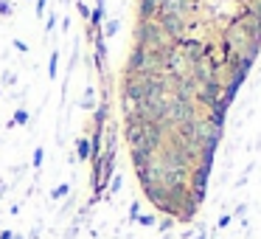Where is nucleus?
<instances>
[{"mask_svg": "<svg viewBox=\"0 0 261 239\" xmlns=\"http://www.w3.org/2000/svg\"><path fill=\"white\" fill-rule=\"evenodd\" d=\"M45 9H48V0H37V17H45Z\"/></svg>", "mask_w": 261, "mask_h": 239, "instance_id": "412c9836", "label": "nucleus"}, {"mask_svg": "<svg viewBox=\"0 0 261 239\" xmlns=\"http://www.w3.org/2000/svg\"><path fill=\"white\" fill-rule=\"evenodd\" d=\"M14 239H23V236H20V233H14Z\"/></svg>", "mask_w": 261, "mask_h": 239, "instance_id": "cd10ccee", "label": "nucleus"}, {"mask_svg": "<svg viewBox=\"0 0 261 239\" xmlns=\"http://www.w3.org/2000/svg\"><path fill=\"white\" fill-rule=\"evenodd\" d=\"M29 118H31V113H29V110H25V107H20L17 110V113H14V124H17V127H25V124H29Z\"/></svg>", "mask_w": 261, "mask_h": 239, "instance_id": "4468645a", "label": "nucleus"}, {"mask_svg": "<svg viewBox=\"0 0 261 239\" xmlns=\"http://www.w3.org/2000/svg\"><path fill=\"white\" fill-rule=\"evenodd\" d=\"M197 118H199V110L194 107V102H180V99H171L169 102V113H166L169 127H180V124H188V121H197Z\"/></svg>", "mask_w": 261, "mask_h": 239, "instance_id": "f03ea898", "label": "nucleus"}, {"mask_svg": "<svg viewBox=\"0 0 261 239\" xmlns=\"http://www.w3.org/2000/svg\"><path fill=\"white\" fill-rule=\"evenodd\" d=\"M132 40H135V45H143V48H149V51H158L160 45L171 42L169 37L163 34V29L158 26V20L135 23V29H132Z\"/></svg>", "mask_w": 261, "mask_h": 239, "instance_id": "f257e3e1", "label": "nucleus"}, {"mask_svg": "<svg viewBox=\"0 0 261 239\" xmlns=\"http://www.w3.org/2000/svg\"><path fill=\"white\" fill-rule=\"evenodd\" d=\"M135 222H138V225H143V228H152L154 222H158V217H154V214H141Z\"/></svg>", "mask_w": 261, "mask_h": 239, "instance_id": "f3484780", "label": "nucleus"}, {"mask_svg": "<svg viewBox=\"0 0 261 239\" xmlns=\"http://www.w3.org/2000/svg\"><path fill=\"white\" fill-rule=\"evenodd\" d=\"M54 26H57V14H48V20H45V31H54Z\"/></svg>", "mask_w": 261, "mask_h": 239, "instance_id": "b1692460", "label": "nucleus"}, {"mask_svg": "<svg viewBox=\"0 0 261 239\" xmlns=\"http://www.w3.org/2000/svg\"><path fill=\"white\" fill-rule=\"evenodd\" d=\"M141 217V203H132L129 205V220H138Z\"/></svg>", "mask_w": 261, "mask_h": 239, "instance_id": "aec40b11", "label": "nucleus"}, {"mask_svg": "<svg viewBox=\"0 0 261 239\" xmlns=\"http://www.w3.org/2000/svg\"><path fill=\"white\" fill-rule=\"evenodd\" d=\"M118 29H121V20H107V26L101 29L104 40H110V37H115V34H118Z\"/></svg>", "mask_w": 261, "mask_h": 239, "instance_id": "ddd939ff", "label": "nucleus"}, {"mask_svg": "<svg viewBox=\"0 0 261 239\" xmlns=\"http://www.w3.org/2000/svg\"><path fill=\"white\" fill-rule=\"evenodd\" d=\"M14 14V3H9V0H0V17H12Z\"/></svg>", "mask_w": 261, "mask_h": 239, "instance_id": "a211bd4d", "label": "nucleus"}, {"mask_svg": "<svg viewBox=\"0 0 261 239\" xmlns=\"http://www.w3.org/2000/svg\"><path fill=\"white\" fill-rule=\"evenodd\" d=\"M158 228L160 231H169V228H174V220H171V217H163V220L158 222Z\"/></svg>", "mask_w": 261, "mask_h": 239, "instance_id": "6ab92c4d", "label": "nucleus"}, {"mask_svg": "<svg viewBox=\"0 0 261 239\" xmlns=\"http://www.w3.org/2000/svg\"><path fill=\"white\" fill-rule=\"evenodd\" d=\"M158 26L163 29V34L171 42H180L188 31V20L180 17V14H158Z\"/></svg>", "mask_w": 261, "mask_h": 239, "instance_id": "20e7f679", "label": "nucleus"}, {"mask_svg": "<svg viewBox=\"0 0 261 239\" xmlns=\"http://www.w3.org/2000/svg\"><path fill=\"white\" fill-rule=\"evenodd\" d=\"M188 74H191L194 82H197V87H199V85H211V82H222L219 68H216L211 59H202V62H197L194 68H188Z\"/></svg>", "mask_w": 261, "mask_h": 239, "instance_id": "423d86ee", "label": "nucleus"}, {"mask_svg": "<svg viewBox=\"0 0 261 239\" xmlns=\"http://www.w3.org/2000/svg\"><path fill=\"white\" fill-rule=\"evenodd\" d=\"M68 192H70L68 183H59V186L51 192V200H62V197H68Z\"/></svg>", "mask_w": 261, "mask_h": 239, "instance_id": "2eb2a0df", "label": "nucleus"}, {"mask_svg": "<svg viewBox=\"0 0 261 239\" xmlns=\"http://www.w3.org/2000/svg\"><path fill=\"white\" fill-rule=\"evenodd\" d=\"M158 12H160L158 0H138V3H135V17H138V23L158 20Z\"/></svg>", "mask_w": 261, "mask_h": 239, "instance_id": "0eeeda50", "label": "nucleus"}, {"mask_svg": "<svg viewBox=\"0 0 261 239\" xmlns=\"http://www.w3.org/2000/svg\"><path fill=\"white\" fill-rule=\"evenodd\" d=\"M222 99V82H211V85H199L194 93V107L197 110H214Z\"/></svg>", "mask_w": 261, "mask_h": 239, "instance_id": "7ed1b4c3", "label": "nucleus"}, {"mask_svg": "<svg viewBox=\"0 0 261 239\" xmlns=\"http://www.w3.org/2000/svg\"><path fill=\"white\" fill-rule=\"evenodd\" d=\"M0 239H14V231H9V228L6 231H0Z\"/></svg>", "mask_w": 261, "mask_h": 239, "instance_id": "bb28decb", "label": "nucleus"}, {"mask_svg": "<svg viewBox=\"0 0 261 239\" xmlns=\"http://www.w3.org/2000/svg\"><path fill=\"white\" fill-rule=\"evenodd\" d=\"M79 14H82V20H85V23L90 20V9H87L85 3H79Z\"/></svg>", "mask_w": 261, "mask_h": 239, "instance_id": "393cba45", "label": "nucleus"}, {"mask_svg": "<svg viewBox=\"0 0 261 239\" xmlns=\"http://www.w3.org/2000/svg\"><path fill=\"white\" fill-rule=\"evenodd\" d=\"M76 160H90V138L87 135L76 138Z\"/></svg>", "mask_w": 261, "mask_h": 239, "instance_id": "9d476101", "label": "nucleus"}, {"mask_svg": "<svg viewBox=\"0 0 261 239\" xmlns=\"http://www.w3.org/2000/svg\"><path fill=\"white\" fill-rule=\"evenodd\" d=\"M79 107L82 110H96V90H93V87H87V93L82 96Z\"/></svg>", "mask_w": 261, "mask_h": 239, "instance_id": "f8f14e48", "label": "nucleus"}, {"mask_svg": "<svg viewBox=\"0 0 261 239\" xmlns=\"http://www.w3.org/2000/svg\"><path fill=\"white\" fill-rule=\"evenodd\" d=\"M59 76V51L54 48V54H51V59H48V79H57Z\"/></svg>", "mask_w": 261, "mask_h": 239, "instance_id": "9b49d317", "label": "nucleus"}, {"mask_svg": "<svg viewBox=\"0 0 261 239\" xmlns=\"http://www.w3.org/2000/svg\"><path fill=\"white\" fill-rule=\"evenodd\" d=\"M177 51H180V57H182V62H186V68H194L197 62H202V59H205L202 40H197V37H182V40L177 42Z\"/></svg>", "mask_w": 261, "mask_h": 239, "instance_id": "39448f33", "label": "nucleus"}, {"mask_svg": "<svg viewBox=\"0 0 261 239\" xmlns=\"http://www.w3.org/2000/svg\"><path fill=\"white\" fill-rule=\"evenodd\" d=\"M107 121H110V104L107 102H101V104H96V110H93V118H90V127H107Z\"/></svg>", "mask_w": 261, "mask_h": 239, "instance_id": "1a4fd4ad", "label": "nucleus"}, {"mask_svg": "<svg viewBox=\"0 0 261 239\" xmlns=\"http://www.w3.org/2000/svg\"><path fill=\"white\" fill-rule=\"evenodd\" d=\"M230 220H233V214H222L219 222H216V228H227V225H230Z\"/></svg>", "mask_w": 261, "mask_h": 239, "instance_id": "4be33fe9", "label": "nucleus"}, {"mask_svg": "<svg viewBox=\"0 0 261 239\" xmlns=\"http://www.w3.org/2000/svg\"><path fill=\"white\" fill-rule=\"evenodd\" d=\"M3 82H6V85H14V82H17V74H3Z\"/></svg>", "mask_w": 261, "mask_h": 239, "instance_id": "a878e982", "label": "nucleus"}, {"mask_svg": "<svg viewBox=\"0 0 261 239\" xmlns=\"http://www.w3.org/2000/svg\"><path fill=\"white\" fill-rule=\"evenodd\" d=\"M104 9H107V0H96V6L90 9V20H87V37H93L96 31H101Z\"/></svg>", "mask_w": 261, "mask_h": 239, "instance_id": "6e6552de", "label": "nucleus"}, {"mask_svg": "<svg viewBox=\"0 0 261 239\" xmlns=\"http://www.w3.org/2000/svg\"><path fill=\"white\" fill-rule=\"evenodd\" d=\"M42 160H45V147H37L34 149V158H31V166H34V169H40Z\"/></svg>", "mask_w": 261, "mask_h": 239, "instance_id": "dca6fc26", "label": "nucleus"}, {"mask_svg": "<svg viewBox=\"0 0 261 239\" xmlns=\"http://www.w3.org/2000/svg\"><path fill=\"white\" fill-rule=\"evenodd\" d=\"M12 45H14V48H17V51H20V54H29V51H31V48H29V45H25V42H23V40H14V42H12Z\"/></svg>", "mask_w": 261, "mask_h": 239, "instance_id": "5701e85b", "label": "nucleus"}]
</instances>
